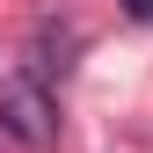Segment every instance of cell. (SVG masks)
Wrapping results in <instances>:
<instances>
[{
	"label": "cell",
	"instance_id": "obj_2",
	"mask_svg": "<svg viewBox=\"0 0 153 153\" xmlns=\"http://www.w3.org/2000/svg\"><path fill=\"white\" fill-rule=\"evenodd\" d=\"M124 15H139V22H153V0H124Z\"/></svg>",
	"mask_w": 153,
	"mask_h": 153
},
{
	"label": "cell",
	"instance_id": "obj_1",
	"mask_svg": "<svg viewBox=\"0 0 153 153\" xmlns=\"http://www.w3.org/2000/svg\"><path fill=\"white\" fill-rule=\"evenodd\" d=\"M0 124L22 146H51L59 139V109H51V95H44L36 73H7V80H0Z\"/></svg>",
	"mask_w": 153,
	"mask_h": 153
}]
</instances>
